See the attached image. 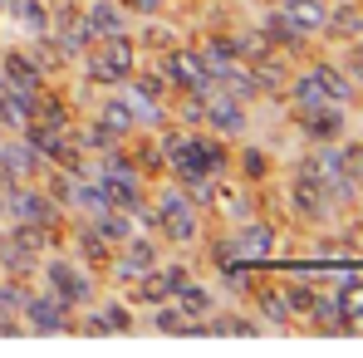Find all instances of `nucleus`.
<instances>
[{
	"mask_svg": "<svg viewBox=\"0 0 363 358\" xmlns=\"http://www.w3.org/2000/svg\"><path fill=\"white\" fill-rule=\"evenodd\" d=\"M79 10H84V25L94 30V40L118 35V30H133V15L123 10L118 0H79Z\"/></svg>",
	"mask_w": 363,
	"mask_h": 358,
	"instance_id": "obj_18",
	"label": "nucleus"
},
{
	"mask_svg": "<svg viewBox=\"0 0 363 358\" xmlns=\"http://www.w3.org/2000/svg\"><path fill=\"white\" fill-rule=\"evenodd\" d=\"M147 226L157 231V240L201 245V236H206V211L191 201V191L182 181L167 177L157 191H147Z\"/></svg>",
	"mask_w": 363,
	"mask_h": 358,
	"instance_id": "obj_1",
	"label": "nucleus"
},
{
	"mask_svg": "<svg viewBox=\"0 0 363 358\" xmlns=\"http://www.w3.org/2000/svg\"><path fill=\"white\" fill-rule=\"evenodd\" d=\"M128 15L143 20V15H167V0H128Z\"/></svg>",
	"mask_w": 363,
	"mask_h": 358,
	"instance_id": "obj_28",
	"label": "nucleus"
},
{
	"mask_svg": "<svg viewBox=\"0 0 363 358\" xmlns=\"http://www.w3.org/2000/svg\"><path fill=\"white\" fill-rule=\"evenodd\" d=\"M40 280H45V290L60 299V304H69L74 314L79 309H89L94 299H99V275L84 265V260H74V255H60V250H50L45 260H40Z\"/></svg>",
	"mask_w": 363,
	"mask_h": 358,
	"instance_id": "obj_3",
	"label": "nucleus"
},
{
	"mask_svg": "<svg viewBox=\"0 0 363 358\" xmlns=\"http://www.w3.org/2000/svg\"><path fill=\"white\" fill-rule=\"evenodd\" d=\"M226 245H231L236 265H270V260H280V231H275V221L255 216V211L226 231Z\"/></svg>",
	"mask_w": 363,
	"mask_h": 358,
	"instance_id": "obj_4",
	"label": "nucleus"
},
{
	"mask_svg": "<svg viewBox=\"0 0 363 358\" xmlns=\"http://www.w3.org/2000/svg\"><path fill=\"white\" fill-rule=\"evenodd\" d=\"M89 113L104 123V128H113L123 142H133V138L143 133V123H138V108H133V99H128L123 89L104 94V99H94V108H89Z\"/></svg>",
	"mask_w": 363,
	"mask_h": 358,
	"instance_id": "obj_15",
	"label": "nucleus"
},
{
	"mask_svg": "<svg viewBox=\"0 0 363 358\" xmlns=\"http://www.w3.org/2000/svg\"><path fill=\"white\" fill-rule=\"evenodd\" d=\"M94 309H99V319H104L108 334H133V329H138V304H133L128 295L94 299Z\"/></svg>",
	"mask_w": 363,
	"mask_h": 358,
	"instance_id": "obj_23",
	"label": "nucleus"
},
{
	"mask_svg": "<svg viewBox=\"0 0 363 358\" xmlns=\"http://www.w3.org/2000/svg\"><path fill=\"white\" fill-rule=\"evenodd\" d=\"M339 69L359 84V94H363V35H359V40H344V50H339Z\"/></svg>",
	"mask_w": 363,
	"mask_h": 358,
	"instance_id": "obj_27",
	"label": "nucleus"
},
{
	"mask_svg": "<svg viewBox=\"0 0 363 358\" xmlns=\"http://www.w3.org/2000/svg\"><path fill=\"white\" fill-rule=\"evenodd\" d=\"M304 69L314 74L319 94H324L329 104H339V108H354V104H359V84H354V79L339 69V60H309Z\"/></svg>",
	"mask_w": 363,
	"mask_h": 358,
	"instance_id": "obj_16",
	"label": "nucleus"
},
{
	"mask_svg": "<svg viewBox=\"0 0 363 358\" xmlns=\"http://www.w3.org/2000/svg\"><path fill=\"white\" fill-rule=\"evenodd\" d=\"M255 30H260V40L270 45V50H280V55H304V45H309V35H304L300 25L280 10V5H265L260 10V20H255Z\"/></svg>",
	"mask_w": 363,
	"mask_h": 358,
	"instance_id": "obj_11",
	"label": "nucleus"
},
{
	"mask_svg": "<svg viewBox=\"0 0 363 358\" xmlns=\"http://www.w3.org/2000/svg\"><path fill=\"white\" fill-rule=\"evenodd\" d=\"M280 10L304 35H324V25H329V0H280Z\"/></svg>",
	"mask_w": 363,
	"mask_h": 358,
	"instance_id": "obj_25",
	"label": "nucleus"
},
{
	"mask_svg": "<svg viewBox=\"0 0 363 358\" xmlns=\"http://www.w3.org/2000/svg\"><path fill=\"white\" fill-rule=\"evenodd\" d=\"M172 304H177L182 314H186V319L196 324V319H206V314L216 309V295H211V285H206V280H196V275H191L186 285H177V295H172Z\"/></svg>",
	"mask_w": 363,
	"mask_h": 358,
	"instance_id": "obj_22",
	"label": "nucleus"
},
{
	"mask_svg": "<svg viewBox=\"0 0 363 358\" xmlns=\"http://www.w3.org/2000/svg\"><path fill=\"white\" fill-rule=\"evenodd\" d=\"M0 89H5V79H0Z\"/></svg>",
	"mask_w": 363,
	"mask_h": 358,
	"instance_id": "obj_31",
	"label": "nucleus"
},
{
	"mask_svg": "<svg viewBox=\"0 0 363 358\" xmlns=\"http://www.w3.org/2000/svg\"><path fill=\"white\" fill-rule=\"evenodd\" d=\"M0 79H5V89H20V94H40L50 84L45 69L35 64V55L25 45H5L0 50Z\"/></svg>",
	"mask_w": 363,
	"mask_h": 358,
	"instance_id": "obj_13",
	"label": "nucleus"
},
{
	"mask_svg": "<svg viewBox=\"0 0 363 358\" xmlns=\"http://www.w3.org/2000/svg\"><path fill=\"white\" fill-rule=\"evenodd\" d=\"M50 40H55V50L64 55V64H69V69H74V64L89 55V45H94V30L84 25V10H79V0L50 5Z\"/></svg>",
	"mask_w": 363,
	"mask_h": 358,
	"instance_id": "obj_8",
	"label": "nucleus"
},
{
	"mask_svg": "<svg viewBox=\"0 0 363 358\" xmlns=\"http://www.w3.org/2000/svg\"><path fill=\"white\" fill-rule=\"evenodd\" d=\"M0 20H5L10 35H20V40L50 35V0H0Z\"/></svg>",
	"mask_w": 363,
	"mask_h": 358,
	"instance_id": "obj_14",
	"label": "nucleus"
},
{
	"mask_svg": "<svg viewBox=\"0 0 363 358\" xmlns=\"http://www.w3.org/2000/svg\"><path fill=\"white\" fill-rule=\"evenodd\" d=\"M265 324L255 314H241V309H211L206 314V334H241V339H255Z\"/></svg>",
	"mask_w": 363,
	"mask_h": 358,
	"instance_id": "obj_24",
	"label": "nucleus"
},
{
	"mask_svg": "<svg viewBox=\"0 0 363 358\" xmlns=\"http://www.w3.org/2000/svg\"><path fill=\"white\" fill-rule=\"evenodd\" d=\"M285 211L295 216V221H304V226H334L339 221V206H334V196L319 186L314 177H304V172H295L290 167V177H285Z\"/></svg>",
	"mask_w": 363,
	"mask_h": 358,
	"instance_id": "obj_5",
	"label": "nucleus"
},
{
	"mask_svg": "<svg viewBox=\"0 0 363 358\" xmlns=\"http://www.w3.org/2000/svg\"><path fill=\"white\" fill-rule=\"evenodd\" d=\"M157 74L172 84V94H201V89H211V69L201 64L196 45H186V40L167 45L157 55Z\"/></svg>",
	"mask_w": 363,
	"mask_h": 358,
	"instance_id": "obj_7",
	"label": "nucleus"
},
{
	"mask_svg": "<svg viewBox=\"0 0 363 358\" xmlns=\"http://www.w3.org/2000/svg\"><path fill=\"white\" fill-rule=\"evenodd\" d=\"M354 108H359V128H363V94H359V104H354Z\"/></svg>",
	"mask_w": 363,
	"mask_h": 358,
	"instance_id": "obj_29",
	"label": "nucleus"
},
{
	"mask_svg": "<svg viewBox=\"0 0 363 358\" xmlns=\"http://www.w3.org/2000/svg\"><path fill=\"white\" fill-rule=\"evenodd\" d=\"M231 167H236V177H241L245 186H260V181L275 177V152L260 147V142H241V147L231 152Z\"/></svg>",
	"mask_w": 363,
	"mask_h": 358,
	"instance_id": "obj_19",
	"label": "nucleus"
},
{
	"mask_svg": "<svg viewBox=\"0 0 363 358\" xmlns=\"http://www.w3.org/2000/svg\"><path fill=\"white\" fill-rule=\"evenodd\" d=\"M290 128L304 142H339V138H349V108H339V104L290 108Z\"/></svg>",
	"mask_w": 363,
	"mask_h": 358,
	"instance_id": "obj_9",
	"label": "nucleus"
},
{
	"mask_svg": "<svg viewBox=\"0 0 363 358\" xmlns=\"http://www.w3.org/2000/svg\"><path fill=\"white\" fill-rule=\"evenodd\" d=\"M143 64V50H138V35L133 30H118V35H104L89 45V55L74 64L84 74V84H99V89H118L123 79Z\"/></svg>",
	"mask_w": 363,
	"mask_h": 358,
	"instance_id": "obj_2",
	"label": "nucleus"
},
{
	"mask_svg": "<svg viewBox=\"0 0 363 358\" xmlns=\"http://www.w3.org/2000/svg\"><path fill=\"white\" fill-rule=\"evenodd\" d=\"M329 295H334V309H339L344 329H363V275L354 270V265L339 275V285H334Z\"/></svg>",
	"mask_w": 363,
	"mask_h": 358,
	"instance_id": "obj_20",
	"label": "nucleus"
},
{
	"mask_svg": "<svg viewBox=\"0 0 363 358\" xmlns=\"http://www.w3.org/2000/svg\"><path fill=\"white\" fill-rule=\"evenodd\" d=\"M20 319H25V329H30V334H69L74 309L60 304L50 290H30L25 304H20Z\"/></svg>",
	"mask_w": 363,
	"mask_h": 358,
	"instance_id": "obj_10",
	"label": "nucleus"
},
{
	"mask_svg": "<svg viewBox=\"0 0 363 358\" xmlns=\"http://www.w3.org/2000/svg\"><path fill=\"white\" fill-rule=\"evenodd\" d=\"M35 118V94H20V89H0V138L10 133H25V123Z\"/></svg>",
	"mask_w": 363,
	"mask_h": 358,
	"instance_id": "obj_21",
	"label": "nucleus"
},
{
	"mask_svg": "<svg viewBox=\"0 0 363 358\" xmlns=\"http://www.w3.org/2000/svg\"><path fill=\"white\" fill-rule=\"evenodd\" d=\"M201 128L216 133V138H226V142H241L245 133H250V104L236 99V94H226L221 84H211L206 99H201Z\"/></svg>",
	"mask_w": 363,
	"mask_h": 358,
	"instance_id": "obj_6",
	"label": "nucleus"
},
{
	"mask_svg": "<svg viewBox=\"0 0 363 358\" xmlns=\"http://www.w3.org/2000/svg\"><path fill=\"white\" fill-rule=\"evenodd\" d=\"M186 324H191V319H186V314H182L177 304H172V299H162V304H157V314H152V324H147V329H157V334H186Z\"/></svg>",
	"mask_w": 363,
	"mask_h": 358,
	"instance_id": "obj_26",
	"label": "nucleus"
},
{
	"mask_svg": "<svg viewBox=\"0 0 363 358\" xmlns=\"http://www.w3.org/2000/svg\"><path fill=\"white\" fill-rule=\"evenodd\" d=\"M359 206H363V181H359Z\"/></svg>",
	"mask_w": 363,
	"mask_h": 358,
	"instance_id": "obj_30",
	"label": "nucleus"
},
{
	"mask_svg": "<svg viewBox=\"0 0 363 358\" xmlns=\"http://www.w3.org/2000/svg\"><path fill=\"white\" fill-rule=\"evenodd\" d=\"M245 295H250V314L265 319V329H295V314H290L280 280H255V285H245Z\"/></svg>",
	"mask_w": 363,
	"mask_h": 358,
	"instance_id": "obj_12",
	"label": "nucleus"
},
{
	"mask_svg": "<svg viewBox=\"0 0 363 358\" xmlns=\"http://www.w3.org/2000/svg\"><path fill=\"white\" fill-rule=\"evenodd\" d=\"M196 55L201 64L211 69V79L221 74V69H231V64H241V30H206L201 40H196Z\"/></svg>",
	"mask_w": 363,
	"mask_h": 358,
	"instance_id": "obj_17",
	"label": "nucleus"
}]
</instances>
